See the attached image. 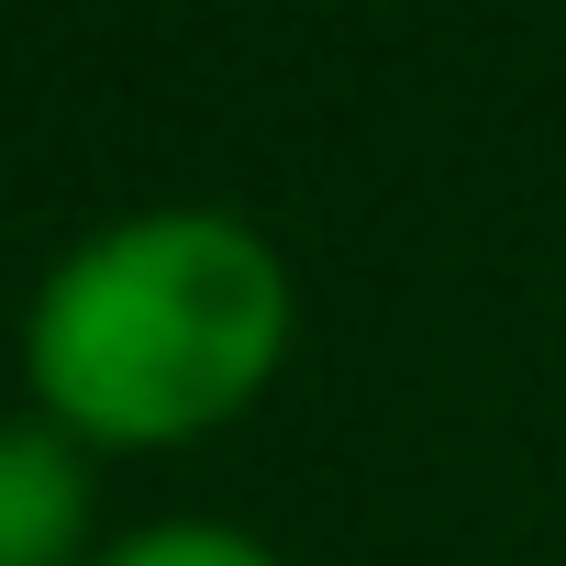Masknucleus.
<instances>
[{"mask_svg":"<svg viewBox=\"0 0 566 566\" xmlns=\"http://www.w3.org/2000/svg\"><path fill=\"white\" fill-rule=\"evenodd\" d=\"M290 356V266L233 211H134L78 233L23 312L34 411L145 455L233 422Z\"/></svg>","mask_w":566,"mask_h":566,"instance_id":"obj_1","label":"nucleus"},{"mask_svg":"<svg viewBox=\"0 0 566 566\" xmlns=\"http://www.w3.org/2000/svg\"><path fill=\"white\" fill-rule=\"evenodd\" d=\"M0 566H90V455L45 411L0 422Z\"/></svg>","mask_w":566,"mask_h":566,"instance_id":"obj_2","label":"nucleus"},{"mask_svg":"<svg viewBox=\"0 0 566 566\" xmlns=\"http://www.w3.org/2000/svg\"><path fill=\"white\" fill-rule=\"evenodd\" d=\"M90 566H277V555L255 533H233V522H145V533L101 544Z\"/></svg>","mask_w":566,"mask_h":566,"instance_id":"obj_3","label":"nucleus"}]
</instances>
